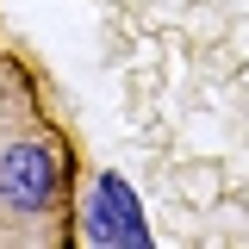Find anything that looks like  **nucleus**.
Wrapping results in <instances>:
<instances>
[{
  "mask_svg": "<svg viewBox=\"0 0 249 249\" xmlns=\"http://www.w3.org/2000/svg\"><path fill=\"white\" fill-rule=\"evenodd\" d=\"M75 150L37 69L0 50V249H56L75 224Z\"/></svg>",
  "mask_w": 249,
  "mask_h": 249,
  "instance_id": "1",
  "label": "nucleus"
}]
</instances>
